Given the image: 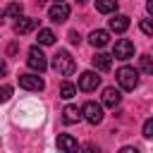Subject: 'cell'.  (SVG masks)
Returning <instances> with one entry per match:
<instances>
[{
    "instance_id": "52a82bcc",
    "label": "cell",
    "mask_w": 153,
    "mask_h": 153,
    "mask_svg": "<svg viewBox=\"0 0 153 153\" xmlns=\"http://www.w3.org/2000/svg\"><path fill=\"white\" fill-rule=\"evenodd\" d=\"M48 17L53 19V22H67V17H69V5L65 2V0H57L55 5H50V10H48Z\"/></svg>"
},
{
    "instance_id": "3957f363",
    "label": "cell",
    "mask_w": 153,
    "mask_h": 153,
    "mask_svg": "<svg viewBox=\"0 0 153 153\" xmlns=\"http://www.w3.org/2000/svg\"><path fill=\"white\" fill-rule=\"evenodd\" d=\"M26 65L33 69V72H45V67H48V60H45V55H43V50L38 48V45H33V48H29V57H26Z\"/></svg>"
},
{
    "instance_id": "7c38bea8",
    "label": "cell",
    "mask_w": 153,
    "mask_h": 153,
    "mask_svg": "<svg viewBox=\"0 0 153 153\" xmlns=\"http://www.w3.org/2000/svg\"><path fill=\"white\" fill-rule=\"evenodd\" d=\"M120 98H122V93H120L115 86H108V88L103 91V105H105V108H117V105H120Z\"/></svg>"
},
{
    "instance_id": "e0dca14e",
    "label": "cell",
    "mask_w": 153,
    "mask_h": 153,
    "mask_svg": "<svg viewBox=\"0 0 153 153\" xmlns=\"http://www.w3.org/2000/svg\"><path fill=\"white\" fill-rule=\"evenodd\" d=\"M38 43H41V45H53V43H55V33H53L50 29H41V31H38Z\"/></svg>"
},
{
    "instance_id": "2e32d148",
    "label": "cell",
    "mask_w": 153,
    "mask_h": 153,
    "mask_svg": "<svg viewBox=\"0 0 153 153\" xmlns=\"http://www.w3.org/2000/svg\"><path fill=\"white\" fill-rule=\"evenodd\" d=\"M96 10L103 14H112L117 10V0H96Z\"/></svg>"
},
{
    "instance_id": "6da1fadb",
    "label": "cell",
    "mask_w": 153,
    "mask_h": 153,
    "mask_svg": "<svg viewBox=\"0 0 153 153\" xmlns=\"http://www.w3.org/2000/svg\"><path fill=\"white\" fill-rule=\"evenodd\" d=\"M74 57L67 53V50H57L55 55H53V69L57 72V74H62V76H69L72 72H74Z\"/></svg>"
},
{
    "instance_id": "9c48e42d",
    "label": "cell",
    "mask_w": 153,
    "mask_h": 153,
    "mask_svg": "<svg viewBox=\"0 0 153 153\" xmlns=\"http://www.w3.org/2000/svg\"><path fill=\"white\" fill-rule=\"evenodd\" d=\"M38 26V19H33V17H17V22H14V33H29V31H33Z\"/></svg>"
},
{
    "instance_id": "f1b7e54d",
    "label": "cell",
    "mask_w": 153,
    "mask_h": 153,
    "mask_svg": "<svg viewBox=\"0 0 153 153\" xmlns=\"http://www.w3.org/2000/svg\"><path fill=\"white\" fill-rule=\"evenodd\" d=\"M55 2H57V0H55Z\"/></svg>"
},
{
    "instance_id": "ba28073f",
    "label": "cell",
    "mask_w": 153,
    "mask_h": 153,
    "mask_svg": "<svg viewBox=\"0 0 153 153\" xmlns=\"http://www.w3.org/2000/svg\"><path fill=\"white\" fill-rule=\"evenodd\" d=\"M98 86H100V76L96 72H84L79 76V88L81 91H96Z\"/></svg>"
},
{
    "instance_id": "7a4b0ae2",
    "label": "cell",
    "mask_w": 153,
    "mask_h": 153,
    "mask_svg": "<svg viewBox=\"0 0 153 153\" xmlns=\"http://www.w3.org/2000/svg\"><path fill=\"white\" fill-rule=\"evenodd\" d=\"M115 76H117L120 88H124V91H134L139 86V72L134 67H120Z\"/></svg>"
},
{
    "instance_id": "5bb4252c",
    "label": "cell",
    "mask_w": 153,
    "mask_h": 153,
    "mask_svg": "<svg viewBox=\"0 0 153 153\" xmlns=\"http://www.w3.org/2000/svg\"><path fill=\"white\" fill-rule=\"evenodd\" d=\"M81 117H84V112H81V108H76V105H67V108L62 110V120H65L67 124H76Z\"/></svg>"
},
{
    "instance_id": "9a60e30c",
    "label": "cell",
    "mask_w": 153,
    "mask_h": 153,
    "mask_svg": "<svg viewBox=\"0 0 153 153\" xmlns=\"http://www.w3.org/2000/svg\"><path fill=\"white\" fill-rule=\"evenodd\" d=\"M57 148H60V151H67V153H74V151L79 148V143H76L74 136H69V134H60V136H57Z\"/></svg>"
},
{
    "instance_id": "4316f807",
    "label": "cell",
    "mask_w": 153,
    "mask_h": 153,
    "mask_svg": "<svg viewBox=\"0 0 153 153\" xmlns=\"http://www.w3.org/2000/svg\"><path fill=\"white\" fill-rule=\"evenodd\" d=\"M5 72H7V65H5V62H2V60H0V76H2V74H5Z\"/></svg>"
},
{
    "instance_id": "83f0119b",
    "label": "cell",
    "mask_w": 153,
    "mask_h": 153,
    "mask_svg": "<svg viewBox=\"0 0 153 153\" xmlns=\"http://www.w3.org/2000/svg\"><path fill=\"white\" fill-rule=\"evenodd\" d=\"M5 14H7V12H5V10H0V24H2V19H5Z\"/></svg>"
},
{
    "instance_id": "277c9868",
    "label": "cell",
    "mask_w": 153,
    "mask_h": 153,
    "mask_svg": "<svg viewBox=\"0 0 153 153\" xmlns=\"http://www.w3.org/2000/svg\"><path fill=\"white\" fill-rule=\"evenodd\" d=\"M81 112H84V120H86L88 124H100V122H103V105H98V103H93V100L84 103Z\"/></svg>"
},
{
    "instance_id": "484cf974",
    "label": "cell",
    "mask_w": 153,
    "mask_h": 153,
    "mask_svg": "<svg viewBox=\"0 0 153 153\" xmlns=\"http://www.w3.org/2000/svg\"><path fill=\"white\" fill-rule=\"evenodd\" d=\"M122 153H136V148H131V146H124V148H122Z\"/></svg>"
},
{
    "instance_id": "603a6c76",
    "label": "cell",
    "mask_w": 153,
    "mask_h": 153,
    "mask_svg": "<svg viewBox=\"0 0 153 153\" xmlns=\"http://www.w3.org/2000/svg\"><path fill=\"white\" fill-rule=\"evenodd\" d=\"M143 136L146 139H153V117L143 122Z\"/></svg>"
},
{
    "instance_id": "7402d4cb",
    "label": "cell",
    "mask_w": 153,
    "mask_h": 153,
    "mask_svg": "<svg viewBox=\"0 0 153 153\" xmlns=\"http://www.w3.org/2000/svg\"><path fill=\"white\" fill-rule=\"evenodd\" d=\"M12 98V86H2L0 88V103H7Z\"/></svg>"
},
{
    "instance_id": "ffe728a7",
    "label": "cell",
    "mask_w": 153,
    "mask_h": 153,
    "mask_svg": "<svg viewBox=\"0 0 153 153\" xmlns=\"http://www.w3.org/2000/svg\"><path fill=\"white\" fill-rule=\"evenodd\" d=\"M139 65H141L143 72L153 74V57H151V55H141V57H139Z\"/></svg>"
},
{
    "instance_id": "44dd1931",
    "label": "cell",
    "mask_w": 153,
    "mask_h": 153,
    "mask_svg": "<svg viewBox=\"0 0 153 153\" xmlns=\"http://www.w3.org/2000/svg\"><path fill=\"white\" fill-rule=\"evenodd\" d=\"M141 31L153 38V17H151V19H141Z\"/></svg>"
},
{
    "instance_id": "cb8c5ba5",
    "label": "cell",
    "mask_w": 153,
    "mask_h": 153,
    "mask_svg": "<svg viewBox=\"0 0 153 153\" xmlns=\"http://www.w3.org/2000/svg\"><path fill=\"white\" fill-rule=\"evenodd\" d=\"M79 41H81V36L76 31H69V43H79Z\"/></svg>"
},
{
    "instance_id": "30bf717a",
    "label": "cell",
    "mask_w": 153,
    "mask_h": 153,
    "mask_svg": "<svg viewBox=\"0 0 153 153\" xmlns=\"http://www.w3.org/2000/svg\"><path fill=\"white\" fill-rule=\"evenodd\" d=\"M108 26H110V31H115V33H124V31L129 29V17H127V14H112V19L108 22Z\"/></svg>"
},
{
    "instance_id": "5b68a950",
    "label": "cell",
    "mask_w": 153,
    "mask_h": 153,
    "mask_svg": "<svg viewBox=\"0 0 153 153\" xmlns=\"http://www.w3.org/2000/svg\"><path fill=\"white\" fill-rule=\"evenodd\" d=\"M112 57H115V60H129V57H134V43H131L129 38H120V41H115Z\"/></svg>"
},
{
    "instance_id": "d6986e66",
    "label": "cell",
    "mask_w": 153,
    "mask_h": 153,
    "mask_svg": "<svg viewBox=\"0 0 153 153\" xmlns=\"http://www.w3.org/2000/svg\"><path fill=\"white\" fill-rule=\"evenodd\" d=\"M5 12H7L10 17H14V19H17V17H22V12H24V5H22V2H10Z\"/></svg>"
},
{
    "instance_id": "8fae6325",
    "label": "cell",
    "mask_w": 153,
    "mask_h": 153,
    "mask_svg": "<svg viewBox=\"0 0 153 153\" xmlns=\"http://www.w3.org/2000/svg\"><path fill=\"white\" fill-rule=\"evenodd\" d=\"M88 41H91V45H93V48H103V45H108V43H110V33H108L105 29H93V31H91V36H88Z\"/></svg>"
},
{
    "instance_id": "ac0fdd59",
    "label": "cell",
    "mask_w": 153,
    "mask_h": 153,
    "mask_svg": "<svg viewBox=\"0 0 153 153\" xmlns=\"http://www.w3.org/2000/svg\"><path fill=\"white\" fill-rule=\"evenodd\" d=\"M60 96H62V98H67V100H69V98H74V96H76V86H74V84H69V81H62V86H60Z\"/></svg>"
},
{
    "instance_id": "4fadbf2b",
    "label": "cell",
    "mask_w": 153,
    "mask_h": 153,
    "mask_svg": "<svg viewBox=\"0 0 153 153\" xmlns=\"http://www.w3.org/2000/svg\"><path fill=\"white\" fill-rule=\"evenodd\" d=\"M93 67L100 69V72H110V67H112V55H108V53H96V55H93Z\"/></svg>"
},
{
    "instance_id": "d4e9b609",
    "label": "cell",
    "mask_w": 153,
    "mask_h": 153,
    "mask_svg": "<svg viewBox=\"0 0 153 153\" xmlns=\"http://www.w3.org/2000/svg\"><path fill=\"white\" fill-rule=\"evenodd\" d=\"M146 10H148V14L153 17V0H148V2H146Z\"/></svg>"
},
{
    "instance_id": "8992f818",
    "label": "cell",
    "mask_w": 153,
    "mask_h": 153,
    "mask_svg": "<svg viewBox=\"0 0 153 153\" xmlns=\"http://www.w3.org/2000/svg\"><path fill=\"white\" fill-rule=\"evenodd\" d=\"M19 86L26 88V91H43L45 81L38 74H19Z\"/></svg>"
}]
</instances>
